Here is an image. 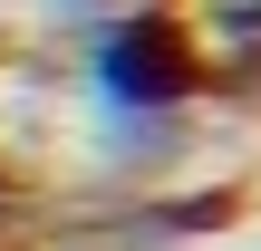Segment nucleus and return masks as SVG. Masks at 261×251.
<instances>
[{
    "mask_svg": "<svg viewBox=\"0 0 261 251\" xmlns=\"http://www.w3.org/2000/svg\"><path fill=\"white\" fill-rule=\"evenodd\" d=\"M39 10H48L58 29H97V19H107V10H126V0H39Z\"/></svg>",
    "mask_w": 261,
    "mask_h": 251,
    "instance_id": "nucleus-2",
    "label": "nucleus"
},
{
    "mask_svg": "<svg viewBox=\"0 0 261 251\" xmlns=\"http://www.w3.org/2000/svg\"><path fill=\"white\" fill-rule=\"evenodd\" d=\"M10 193H19V184H10V164H0V213H10Z\"/></svg>",
    "mask_w": 261,
    "mask_h": 251,
    "instance_id": "nucleus-3",
    "label": "nucleus"
},
{
    "mask_svg": "<svg viewBox=\"0 0 261 251\" xmlns=\"http://www.w3.org/2000/svg\"><path fill=\"white\" fill-rule=\"evenodd\" d=\"M77 87H87V106H116V116H194L213 97V58H203L194 19H174L155 0H126L87 29Z\"/></svg>",
    "mask_w": 261,
    "mask_h": 251,
    "instance_id": "nucleus-1",
    "label": "nucleus"
}]
</instances>
